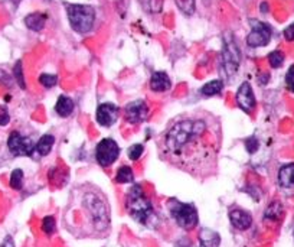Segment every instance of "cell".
I'll return each instance as SVG.
<instances>
[{
  "instance_id": "cell-30",
  "label": "cell",
  "mask_w": 294,
  "mask_h": 247,
  "mask_svg": "<svg viewBox=\"0 0 294 247\" xmlns=\"http://www.w3.org/2000/svg\"><path fill=\"white\" fill-rule=\"evenodd\" d=\"M245 143V149H247L248 153H255L258 151L259 148V142L258 139L255 138V136H252V138H248L247 141L244 142Z\"/></svg>"
},
{
  "instance_id": "cell-5",
  "label": "cell",
  "mask_w": 294,
  "mask_h": 247,
  "mask_svg": "<svg viewBox=\"0 0 294 247\" xmlns=\"http://www.w3.org/2000/svg\"><path fill=\"white\" fill-rule=\"evenodd\" d=\"M167 204H169V212L175 218L179 227H182L183 230H192L193 227L198 225L199 217H198V211L195 205L180 202L175 198L169 201Z\"/></svg>"
},
{
  "instance_id": "cell-6",
  "label": "cell",
  "mask_w": 294,
  "mask_h": 247,
  "mask_svg": "<svg viewBox=\"0 0 294 247\" xmlns=\"http://www.w3.org/2000/svg\"><path fill=\"white\" fill-rule=\"evenodd\" d=\"M241 64V51L231 34L225 36L222 48V65L226 75H234Z\"/></svg>"
},
{
  "instance_id": "cell-20",
  "label": "cell",
  "mask_w": 294,
  "mask_h": 247,
  "mask_svg": "<svg viewBox=\"0 0 294 247\" xmlns=\"http://www.w3.org/2000/svg\"><path fill=\"white\" fill-rule=\"evenodd\" d=\"M222 88H224V82L221 81V80H212V81H209L202 87L200 93L205 97H211V95L219 94L222 91Z\"/></svg>"
},
{
  "instance_id": "cell-7",
  "label": "cell",
  "mask_w": 294,
  "mask_h": 247,
  "mask_svg": "<svg viewBox=\"0 0 294 247\" xmlns=\"http://www.w3.org/2000/svg\"><path fill=\"white\" fill-rule=\"evenodd\" d=\"M120 156V146L116 141L106 138L101 142H98L95 148V159L100 166L108 168L114 164Z\"/></svg>"
},
{
  "instance_id": "cell-19",
  "label": "cell",
  "mask_w": 294,
  "mask_h": 247,
  "mask_svg": "<svg viewBox=\"0 0 294 247\" xmlns=\"http://www.w3.org/2000/svg\"><path fill=\"white\" fill-rule=\"evenodd\" d=\"M54 143H55V138H54L52 135H44V136L38 141V143H36L35 151L39 153L41 156H47V155H49L51 151H52Z\"/></svg>"
},
{
  "instance_id": "cell-9",
  "label": "cell",
  "mask_w": 294,
  "mask_h": 247,
  "mask_svg": "<svg viewBox=\"0 0 294 247\" xmlns=\"http://www.w3.org/2000/svg\"><path fill=\"white\" fill-rule=\"evenodd\" d=\"M252 29L247 36V45L251 48H259L268 45L271 41V26L265 22L252 21Z\"/></svg>"
},
{
  "instance_id": "cell-28",
  "label": "cell",
  "mask_w": 294,
  "mask_h": 247,
  "mask_svg": "<svg viewBox=\"0 0 294 247\" xmlns=\"http://www.w3.org/2000/svg\"><path fill=\"white\" fill-rule=\"evenodd\" d=\"M143 151H144L143 145H140V143H136V145L130 146L127 153H129V158L131 159V161H139V159H140V156L143 155Z\"/></svg>"
},
{
  "instance_id": "cell-18",
  "label": "cell",
  "mask_w": 294,
  "mask_h": 247,
  "mask_svg": "<svg viewBox=\"0 0 294 247\" xmlns=\"http://www.w3.org/2000/svg\"><path fill=\"white\" fill-rule=\"evenodd\" d=\"M45 21H47L45 15H42V13H31V15H28V16L25 18V25H26L31 31L39 32V31L44 29Z\"/></svg>"
},
{
  "instance_id": "cell-12",
  "label": "cell",
  "mask_w": 294,
  "mask_h": 247,
  "mask_svg": "<svg viewBox=\"0 0 294 247\" xmlns=\"http://www.w3.org/2000/svg\"><path fill=\"white\" fill-rule=\"evenodd\" d=\"M120 108L113 103H103L97 108V121L103 128H110L117 121Z\"/></svg>"
},
{
  "instance_id": "cell-17",
  "label": "cell",
  "mask_w": 294,
  "mask_h": 247,
  "mask_svg": "<svg viewBox=\"0 0 294 247\" xmlns=\"http://www.w3.org/2000/svg\"><path fill=\"white\" fill-rule=\"evenodd\" d=\"M74 108H75V104H74L72 98L67 97V95H59L58 101L55 104V111L58 113V116H61V117H68V116L72 114Z\"/></svg>"
},
{
  "instance_id": "cell-33",
  "label": "cell",
  "mask_w": 294,
  "mask_h": 247,
  "mask_svg": "<svg viewBox=\"0 0 294 247\" xmlns=\"http://www.w3.org/2000/svg\"><path fill=\"white\" fill-rule=\"evenodd\" d=\"M284 38L287 39V41H294V24H291L290 26H287L285 29H284Z\"/></svg>"
},
{
  "instance_id": "cell-15",
  "label": "cell",
  "mask_w": 294,
  "mask_h": 247,
  "mask_svg": "<svg viewBox=\"0 0 294 247\" xmlns=\"http://www.w3.org/2000/svg\"><path fill=\"white\" fill-rule=\"evenodd\" d=\"M278 184L284 189L294 187V162L287 164L278 171Z\"/></svg>"
},
{
  "instance_id": "cell-27",
  "label": "cell",
  "mask_w": 294,
  "mask_h": 247,
  "mask_svg": "<svg viewBox=\"0 0 294 247\" xmlns=\"http://www.w3.org/2000/svg\"><path fill=\"white\" fill-rule=\"evenodd\" d=\"M13 75H15V80L16 82L25 88L26 85H25V78H24V70H22V61H18L16 62V65H15V68H13Z\"/></svg>"
},
{
  "instance_id": "cell-34",
  "label": "cell",
  "mask_w": 294,
  "mask_h": 247,
  "mask_svg": "<svg viewBox=\"0 0 294 247\" xmlns=\"http://www.w3.org/2000/svg\"><path fill=\"white\" fill-rule=\"evenodd\" d=\"M0 247H15V243H13V238L11 235H8L5 240H3V243L0 244Z\"/></svg>"
},
{
  "instance_id": "cell-31",
  "label": "cell",
  "mask_w": 294,
  "mask_h": 247,
  "mask_svg": "<svg viewBox=\"0 0 294 247\" xmlns=\"http://www.w3.org/2000/svg\"><path fill=\"white\" fill-rule=\"evenodd\" d=\"M285 84H287V88L294 93V65H291L285 74Z\"/></svg>"
},
{
  "instance_id": "cell-24",
  "label": "cell",
  "mask_w": 294,
  "mask_h": 247,
  "mask_svg": "<svg viewBox=\"0 0 294 247\" xmlns=\"http://www.w3.org/2000/svg\"><path fill=\"white\" fill-rule=\"evenodd\" d=\"M268 62H270V65L272 68H280L282 65V62H284V54H282L281 51H278V49L272 51V52L268 54Z\"/></svg>"
},
{
  "instance_id": "cell-25",
  "label": "cell",
  "mask_w": 294,
  "mask_h": 247,
  "mask_svg": "<svg viewBox=\"0 0 294 247\" xmlns=\"http://www.w3.org/2000/svg\"><path fill=\"white\" fill-rule=\"evenodd\" d=\"M39 82H41L45 88H52V87L57 85L58 77L54 75V74H42V75L39 77Z\"/></svg>"
},
{
  "instance_id": "cell-10",
  "label": "cell",
  "mask_w": 294,
  "mask_h": 247,
  "mask_svg": "<svg viewBox=\"0 0 294 247\" xmlns=\"http://www.w3.org/2000/svg\"><path fill=\"white\" fill-rule=\"evenodd\" d=\"M236 106L239 107L244 113L251 114L254 111V108L257 106L255 101V95L252 91V87L248 81L242 82L236 91Z\"/></svg>"
},
{
  "instance_id": "cell-1",
  "label": "cell",
  "mask_w": 294,
  "mask_h": 247,
  "mask_svg": "<svg viewBox=\"0 0 294 247\" xmlns=\"http://www.w3.org/2000/svg\"><path fill=\"white\" fill-rule=\"evenodd\" d=\"M156 145L165 164L192 177H212L222 148L221 120L208 111L179 114L159 135Z\"/></svg>"
},
{
  "instance_id": "cell-14",
  "label": "cell",
  "mask_w": 294,
  "mask_h": 247,
  "mask_svg": "<svg viewBox=\"0 0 294 247\" xmlns=\"http://www.w3.org/2000/svg\"><path fill=\"white\" fill-rule=\"evenodd\" d=\"M172 81L169 78V75L163 71H157L153 72L152 78H150V88L156 93H165L167 90H170Z\"/></svg>"
},
{
  "instance_id": "cell-26",
  "label": "cell",
  "mask_w": 294,
  "mask_h": 247,
  "mask_svg": "<svg viewBox=\"0 0 294 247\" xmlns=\"http://www.w3.org/2000/svg\"><path fill=\"white\" fill-rule=\"evenodd\" d=\"M179 9L186 15H192L195 12V0H176Z\"/></svg>"
},
{
  "instance_id": "cell-13",
  "label": "cell",
  "mask_w": 294,
  "mask_h": 247,
  "mask_svg": "<svg viewBox=\"0 0 294 247\" xmlns=\"http://www.w3.org/2000/svg\"><path fill=\"white\" fill-rule=\"evenodd\" d=\"M229 220L231 224L236 230H248L252 224V217L248 211H244L241 208H236L229 212Z\"/></svg>"
},
{
  "instance_id": "cell-29",
  "label": "cell",
  "mask_w": 294,
  "mask_h": 247,
  "mask_svg": "<svg viewBox=\"0 0 294 247\" xmlns=\"http://www.w3.org/2000/svg\"><path fill=\"white\" fill-rule=\"evenodd\" d=\"M55 225H57L55 218H54L52 215H48V217L44 218V221H42V230H44L48 235H51L55 231Z\"/></svg>"
},
{
  "instance_id": "cell-23",
  "label": "cell",
  "mask_w": 294,
  "mask_h": 247,
  "mask_svg": "<svg viewBox=\"0 0 294 247\" xmlns=\"http://www.w3.org/2000/svg\"><path fill=\"white\" fill-rule=\"evenodd\" d=\"M11 187L13 189H21L24 187V171L15 169L11 174Z\"/></svg>"
},
{
  "instance_id": "cell-16",
  "label": "cell",
  "mask_w": 294,
  "mask_h": 247,
  "mask_svg": "<svg viewBox=\"0 0 294 247\" xmlns=\"http://www.w3.org/2000/svg\"><path fill=\"white\" fill-rule=\"evenodd\" d=\"M200 247H219L221 237L211 228H202L199 231Z\"/></svg>"
},
{
  "instance_id": "cell-21",
  "label": "cell",
  "mask_w": 294,
  "mask_h": 247,
  "mask_svg": "<svg viewBox=\"0 0 294 247\" xmlns=\"http://www.w3.org/2000/svg\"><path fill=\"white\" fill-rule=\"evenodd\" d=\"M116 181H117L118 184H131V182H134L133 169L130 166H127V165L121 166L117 171V174H116Z\"/></svg>"
},
{
  "instance_id": "cell-35",
  "label": "cell",
  "mask_w": 294,
  "mask_h": 247,
  "mask_svg": "<svg viewBox=\"0 0 294 247\" xmlns=\"http://www.w3.org/2000/svg\"><path fill=\"white\" fill-rule=\"evenodd\" d=\"M261 12H267V3L264 2V3H261Z\"/></svg>"
},
{
  "instance_id": "cell-8",
  "label": "cell",
  "mask_w": 294,
  "mask_h": 247,
  "mask_svg": "<svg viewBox=\"0 0 294 247\" xmlns=\"http://www.w3.org/2000/svg\"><path fill=\"white\" fill-rule=\"evenodd\" d=\"M35 146V142L21 135L19 132H12L8 139V148L15 156H32L36 152Z\"/></svg>"
},
{
  "instance_id": "cell-4",
  "label": "cell",
  "mask_w": 294,
  "mask_h": 247,
  "mask_svg": "<svg viewBox=\"0 0 294 247\" xmlns=\"http://www.w3.org/2000/svg\"><path fill=\"white\" fill-rule=\"evenodd\" d=\"M71 26L78 34H88L95 24V11L88 5H67Z\"/></svg>"
},
{
  "instance_id": "cell-3",
  "label": "cell",
  "mask_w": 294,
  "mask_h": 247,
  "mask_svg": "<svg viewBox=\"0 0 294 247\" xmlns=\"http://www.w3.org/2000/svg\"><path fill=\"white\" fill-rule=\"evenodd\" d=\"M126 207L131 218H134L140 224H147L153 215V207L150 201L147 200V197L143 192V188L137 184L133 185L129 191L126 198Z\"/></svg>"
},
{
  "instance_id": "cell-2",
  "label": "cell",
  "mask_w": 294,
  "mask_h": 247,
  "mask_svg": "<svg viewBox=\"0 0 294 247\" xmlns=\"http://www.w3.org/2000/svg\"><path fill=\"white\" fill-rule=\"evenodd\" d=\"M83 204L85 211L90 214L91 221L97 227V230H106L110 224V211L108 204L104 195L94 187H90L84 194Z\"/></svg>"
},
{
  "instance_id": "cell-22",
  "label": "cell",
  "mask_w": 294,
  "mask_h": 247,
  "mask_svg": "<svg viewBox=\"0 0 294 247\" xmlns=\"http://www.w3.org/2000/svg\"><path fill=\"white\" fill-rule=\"evenodd\" d=\"M282 214V207L280 202H271L270 207L265 211V218L268 220H278Z\"/></svg>"
},
{
  "instance_id": "cell-32",
  "label": "cell",
  "mask_w": 294,
  "mask_h": 247,
  "mask_svg": "<svg viewBox=\"0 0 294 247\" xmlns=\"http://www.w3.org/2000/svg\"><path fill=\"white\" fill-rule=\"evenodd\" d=\"M11 120L9 111L5 106H0V126H6Z\"/></svg>"
},
{
  "instance_id": "cell-11",
  "label": "cell",
  "mask_w": 294,
  "mask_h": 247,
  "mask_svg": "<svg viewBox=\"0 0 294 247\" xmlns=\"http://www.w3.org/2000/svg\"><path fill=\"white\" fill-rule=\"evenodd\" d=\"M124 117L130 125H140L149 117V107L143 100L131 101L124 107Z\"/></svg>"
}]
</instances>
